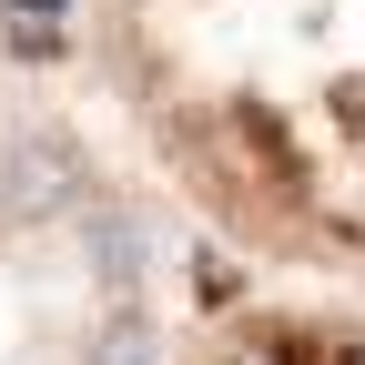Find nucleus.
Listing matches in <instances>:
<instances>
[{
	"label": "nucleus",
	"mask_w": 365,
	"mask_h": 365,
	"mask_svg": "<svg viewBox=\"0 0 365 365\" xmlns=\"http://www.w3.org/2000/svg\"><path fill=\"white\" fill-rule=\"evenodd\" d=\"M91 51L193 193L365 244V0H102Z\"/></svg>",
	"instance_id": "f257e3e1"
}]
</instances>
